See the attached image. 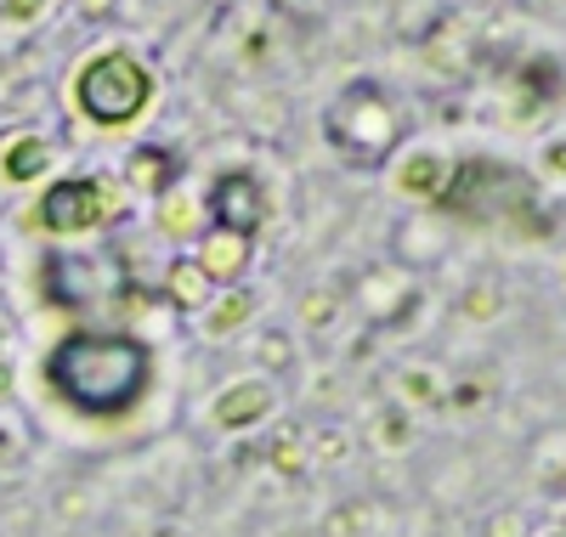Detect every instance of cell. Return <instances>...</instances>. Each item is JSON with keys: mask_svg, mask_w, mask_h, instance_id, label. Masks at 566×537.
<instances>
[{"mask_svg": "<svg viewBox=\"0 0 566 537\" xmlns=\"http://www.w3.org/2000/svg\"><path fill=\"white\" fill-rule=\"evenodd\" d=\"M40 379L52 402L74 419L114 424L130 419L154 390V346L125 328H74L40 357Z\"/></svg>", "mask_w": 566, "mask_h": 537, "instance_id": "1", "label": "cell"}, {"mask_svg": "<svg viewBox=\"0 0 566 537\" xmlns=\"http://www.w3.org/2000/svg\"><path fill=\"white\" fill-rule=\"evenodd\" d=\"M45 7H52V0H0V18L7 23H34Z\"/></svg>", "mask_w": 566, "mask_h": 537, "instance_id": "17", "label": "cell"}, {"mask_svg": "<svg viewBox=\"0 0 566 537\" xmlns=\"http://www.w3.org/2000/svg\"><path fill=\"white\" fill-rule=\"evenodd\" d=\"M165 301L176 306V312H205L210 301H216V283L205 277V266L193 261V255H176L170 266H165Z\"/></svg>", "mask_w": 566, "mask_h": 537, "instance_id": "9", "label": "cell"}, {"mask_svg": "<svg viewBox=\"0 0 566 537\" xmlns=\"http://www.w3.org/2000/svg\"><path fill=\"white\" fill-rule=\"evenodd\" d=\"M272 408H277L272 379H232L216 397L210 419H216V430H255L261 419H272Z\"/></svg>", "mask_w": 566, "mask_h": 537, "instance_id": "7", "label": "cell"}, {"mask_svg": "<svg viewBox=\"0 0 566 537\" xmlns=\"http://www.w3.org/2000/svg\"><path fill=\"white\" fill-rule=\"evenodd\" d=\"M437 181H442V165L437 159H413L402 170V192H437Z\"/></svg>", "mask_w": 566, "mask_h": 537, "instance_id": "14", "label": "cell"}, {"mask_svg": "<svg viewBox=\"0 0 566 537\" xmlns=\"http://www.w3.org/2000/svg\"><path fill=\"white\" fill-rule=\"evenodd\" d=\"M205 215H210V227H232L244 238H261V227L272 221V192L255 170H221L205 192Z\"/></svg>", "mask_w": 566, "mask_h": 537, "instance_id": "5", "label": "cell"}, {"mask_svg": "<svg viewBox=\"0 0 566 537\" xmlns=\"http://www.w3.org/2000/svg\"><path fill=\"white\" fill-rule=\"evenodd\" d=\"M0 464H18V435L0 430Z\"/></svg>", "mask_w": 566, "mask_h": 537, "instance_id": "18", "label": "cell"}, {"mask_svg": "<svg viewBox=\"0 0 566 537\" xmlns=\"http://www.w3.org/2000/svg\"><path fill=\"white\" fill-rule=\"evenodd\" d=\"M159 232H165V238L199 232V210H193V199H181V192H165V199H159Z\"/></svg>", "mask_w": 566, "mask_h": 537, "instance_id": "12", "label": "cell"}, {"mask_svg": "<svg viewBox=\"0 0 566 537\" xmlns=\"http://www.w3.org/2000/svg\"><path fill=\"white\" fill-rule=\"evenodd\" d=\"M312 459L340 464V459H346V435H340V430H312Z\"/></svg>", "mask_w": 566, "mask_h": 537, "instance_id": "16", "label": "cell"}, {"mask_svg": "<svg viewBox=\"0 0 566 537\" xmlns=\"http://www.w3.org/2000/svg\"><path fill=\"white\" fill-rule=\"evenodd\" d=\"M34 221L57 238H74V232H97L114 221V192L103 176H63L40 192L34 204Z\"/></svg>", "mask_w": 566, "mask_h": 537, "instance_id": "4", "label": "cell"}, {"mask_svg": "<svg viewBox=\"0 0 566 537\" xmlns=\"http://www.w3.org/2000/svg\"><path fill=\"white\" fill-rule=\"evenodd\" d=\"M301 323L306 328H328V323H335V295H317V288L301 295Z\"/></svg>", "mask_w": 566, "mask_h": 537, "instance_id": "15", "label": "cell"}, {"mask_svg": "<svg viewBox=\"0 0 566 537\" xmlns=\"http://www.w3.org/2000/svg\"><path fill=\"white\" fill-rule=\"evenodd\" d=\"M402 136H408V114L380 80H346L335 103L323 108V141L352 170H386L402 148Z\"/></svg>", "mask_w": 566, "mask_h": 537, "instance_id": "2", "label": "cell"}, {"mask_svg": "<svg viewBox=\"0 0 566 537\" xmlns=\"http://www.w3.org/2000/svg\"><path fill=\"white\" fill-rule=\"evenodd\" d=\"M91 12H97V18H103V12H108V0H85V18H91Z\"/></svg>", "mask_w": 566, "mask_h": 537, "instance_id": "20", "label": "cell"}, {"mask_svg": "<svg viewBox=\"0 0 566 537\" xmlns=\"http://www.w3.org/2000/svg\"><path fill=\"white\" fill-rule=\"evenodd\" d=\"M255 357H261V362H266L272 373H283V368L295 362V346H290V334H277V328H272V334H261V346H255Z\"/></svg>", "mask_w": 566, "mask_h": 537, "instance_id": "13", "label": "cell"}, {"mask_svg": "<svg viewBox=\"0 0 566 537\" xmlns=\"http://www.w3.org/2000/svg\"><path fill=\"white\" fill-rule=\"evenodd\" d=\"M45 170H52V141L34 136V130L12 136L7 148H0V176L7 181H40Z\"/></svg>", "mask_w": 566, "mask_h": 537, "instance_id": "11", "label": "cell"}, {"mask_svg": "<svg viewBox=\"0 0 566 537\" xmlns=\"http://www.w3.org/2000/svg\"><path fill=\"white\" fill-rule=\"evenodd\" d=\"M7 397H12V362L0 357V402H7Z\"/></svg>", "mask_w": 566, "mask_h": 537, "instance_id": "19", "label": "cell"}, {"mask_svg": "<svg viewBox=\"0 0 566 537\" xmlns=\"http://www.w3.org/2000/svg\"><path fill=\"white\" fill-rule=\"evenodd\" d=\"M148 103H154V69L136 52H125V45L85 57L74 74V108L97 130H130L148 114Z\"/></svg>", "mask_w": 566, "mask_h": 537, "instance_id": "3", "label": "cell"}, {"mask_svg": "<svg viewBox=\"0 0 566 537\" xmlns=\"http://www.w3.org/2000/svg\"><path fill=\"white\" fill-rule=\"evenodd\" d=\"M187 255L205 266V277L216 288H239L250 277V266H255V238L232 232V227H199V238H193Z\"/></svg>", "mask_w": 566, "mask_h": 537, "instance_id": "6", "label": "cell"}, {"mask_svg": "<svg viewBox=\"0 0 566 537\" xmlns=\"http://www.w3.org/2000/svg\"><path fill=\"white\" fill-rule=\"evenodd\" d=\"M125 181L148 199H165V192L181 187V154L165 148V141H142V148L125 159Z\"/></svg>", "mask_w": 566, "mask_h": 537, "instance_id": "8", "label": "cell"}, {"mask_svg": "<svg viewBox=\"0 0 566 537\" xmlns=\"http://www.w3.org/2000/svg\"><path fill=\"white\" fill-rule=\"evenodd\" d=\"M250 317H255V295H250V283H239V288H216V301L199 312V323H205V334H210V339L239 334Z\"/></svg>", "mask_w": 566, "mask_h": 537, "instance_id": "10", "label": "cell"}]
</instances>
